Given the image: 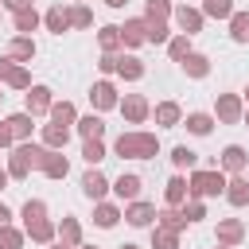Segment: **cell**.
I'll use <instances>...</instances> for the list:
<instances>
[{
	"label": "cell",
	"mask_w": 249,
	"mask_h": 249,
	"mask_svg": "<svg viewBox=\"0 0 249 249\" xmlns=\"http://www.w3.org/2000/svg\"><path fill=\"white\" fill-rule=\"evenodd\" d=\"M8 128H12V140H16V144H23V140H31L35 117H31L27 109H19V113H12V117H8Z\"/></svg>",
	"instance_id": "20"
},
{
	"label": "cell",
	"mask_w": 249,
	"mask_h": 249,
	"mask_svg": "<svg viewBox=\"0 0 249 249\" xmlns=\"http://www.w3.org/2000/svg\"><path fill=\"white\" fill-rule=\"evenodd\" d=\"M8 222H12V210H8L4 202H0V226H8Z\"/></svg>",
	"instance_id": "52"
},
{
	"label": "cell",
	"mask_w": 249,
	"mask_h": 249,
	"mask_svg": "<svg viewBox=\"0 0 249 249\" xmlns=\"http://www.w3.org/2000/svg\"><path fill=\"white\" fill-rule=\"evenodd\" d=\"M171 0H144V19H171Z\"/></svg>",
	"instance_id": "42"
},
{
	"label": "cell",
	"mask_w": 249,
	"mask_h": 249,
	"mask_svg": "<svg viewBox=\"0 0 249 249\" xmlns=\"http://www.w3.org/2000/svg\"><path fill=\"white\" fill-rule=\"evenodd\" d=\"M12 70H16V58H12V54H0V82H8Z\"/></svg>",
	"instance_id": "48"
},
{
	"label": "cell",
	"mask_w": 249,
	"mask_h": 249,
	"mask_svg": "<svg viewBox=\"0 0 249 249\" xmlns=\"http://www.w3.org/2000/svg\"><path fill=\"white\" fill-rule=\"evenodd\" d=\"M179 66H183V74H187V78H195V82L210 74V58H206V54H198V51H191V54H187Z\"/></svg>",
	"instance_id": "28"
},
{
	"label": "cell",
	"mask_w": 249,
	"mask_h": 249,
	"mask_svg": "<svg viewBox=\"0 0 249 249\" xmlns=\"http://www.w3.org/2000/svg\"><path fill=\"white\" fill-rule=\"evenodd\" d=\"M51 86H35L31 82V89H23V109L31 113V117H47L51 113Z\"/></svg>",
	"instance_id": "8"
},
{
	"label": "cell",
	"mask_w": 249,
	"mask_h": 249,
	"mask_svg": "<svg viewBox=\"0 0 249 249\" xmlns=\"http://www.w3.org/2000/svg\"><path fill=\"white\" fill-rule=\"evenodd\" d=\"M218 249H230V245H218Z\"/></svg>",
	"instance_id": "59"
},
{
	"label": "cell",
	"mask_w": 249,
	"mask_h": 249,
	"mask_svg": "<svg viewBox=\"0 0 249 249\" xmlns=\"http://www.w3.org/2000/svg\"><path fill=\"white\" fill-rule=\"evenodd\" d=\"M0 101H4V93H0Z\"/></svg>",
	"instance_id": "61"
},
{
	"label": "cell",
	"mask_w": 249,
	"mask_h": 249,
	"mask_svg": "<svg viewBox=\"0 0 249 249\" xmlns=\"http://www.w3.org/2000/svg\"><path fill=\"white\" fill-rule=\"evenodd\" d=\"M171 19H175V31H183V35H198L202 31V23H206V16L198 12V8H191V4H175L171 8Z\"/></svg>",
	"instance_id": "5"
},
{
	"label": "cell",
	"mask_w": 249,
	"mask_h": 249,
	"mask_svg": "<svg viewBox=\"0 0 249 249\" xmlns=\"http://www.w3.org/2000/svg\"><path fill=\"white\" fill-rule=\"evenodd\" d=\"M183 128H187L191 136H210L214 117H210V113H187V117H183Z\"/></svg>",
	"instance_id": "31"
},
{
	"label": "cell",
	"mask_w": 249,
	"mask_h": 249,
	"mask_svg": "<svg viewBox=\"0 0 249 249\" xmlns=\"http://www.w3.org/2000/svg\"><path fill=\"white\" fill-rule=\"evenodd\" d=\"M8 54H12L16 62H31V58H35V39H31V35H12Z\"/></svg>",
	"instance_id": "27"
},
{
	"label": "cell",
	"mask_w": 249,
	"mask_h": 249,
	"mask_svg": "<svg viewBox=\"0 0 249 249\" xmlns=\"http://www.w3.org/2000/svg\"><path fill=\"white\" fill-rule=\"evenodd\" d=\"M39 171H43L47 179H66V175H70V160L62 156V148H47L43 160H39Z\"/></svg>",
	"instance_id": "12"
},
{
	"label": "cell",
	"mask_w": 249,
	"mask_h": 249,
	"mask_svg": "<svg viewBox=\"0 0 249 249\" xmlns=\"http://www.w3.org/2000/svg\"><path fill=\"white\" fill-rule=\"evenodd\" d=\"M117 109H121V117H124L128 124H144V121L152 117V101H148L144 93H124V97L117 101Z\"/></svg>",
	"instance_id": "4"
},
{
	"label": "cell",
	"mask_w": 249,
	"mask_h": 249,
	"mask_svg": "<svg viewBox=\"0 0 249 249\" xmlns=\"http://www.w3.org/2000/svg\"><path fill=\"white\" fill-rule=\"evenodd\" d=\"M163 47H167V58H171V62H183V58L195 51V47H191V35H183V31H179V35H171Z\"/></svg>",
	"instance_id": "33"
},
{
	"label": "cell",
	"mask_w": 249,
	"mask_h": 249,
	"mask_svg": "<svg viewBox=\"0 0 249 249\" xmlns=\"http://www.w3.org/2000/svg\"><path fill=\"white\" fill-rule=\"evenodd\" d=\"M47 249H70V245H62V241H58V237H54V241H51V245H47Z\"/></svg>",
	"instance_id": "54"
},
{
	"label": "cell",
	"mask_w": 249,
	"mask_h": 249,
	"mask_svg": "<svg viewBox=\"0 0 249 249\" xmlns=\"http://www.w3.org/2000/svg\"><path fill=\"white\" fill-rule=\"evenodd\" d=\"M117 222H121V206L117 202H105V198L93 202V226L97 230H113Z\"/></svg>",
	"instance_id": "22"
},
{
	"label": "cell",
	"mask_w": 249,
	"mask_h": 249,
	"mask_svg": "<svg viewBox=\"0 0 249 249\" xmlns=\"http://www.w3.org/2000/svg\"><path fill=\"white\" fill-rule=\"evenodd\" d=\"M105 4H109V8H124L128 0H105Z\"/></svg>",
	"instance_id": "53"
},
{
	"label": "cell",
	"mask_w": 249,
	"mask_h": 249,
	"mask_svg": "<svg viewBox=\"0 0 249 249\" xmlns=\"http://www.w3.org/2000/svg\"><path fill=\"white\" fill-rule=\"evenodd\" d=\"M43 144H47V148H66V144H70V128H66V124H54V121L43 124Z\"/></svg>",
	"instance_id": "34"
},
{
	"label": "cell",
	"mask_w": 249,
	"mask_h": 249,
	"mask_svg": "<svg viewBox=\"0 0 249 249\" xmlns=\"http://www.w3.org/2000/svg\"><path fill=\"white\" fill-rule=\"evenodd\" d=\"M113 152L121 160H156L160 156V136L156 132H144V128H128L113 140Z\"/></svg>",
	"instance_id": "1"
},
{
	"label": "cell",
	"mask_w": 249,
	"mask_h": 249,
	"mask_svg": "<svg viewBox=\"0 0 249 249\" xmlns=\"http://www.w3.org/2000/svg\"><path fill=\"white\" fill-rule=\"evenodd\" d=\"M97 70L101 74H117V54H101L97 58Z\"/></svg>",
	"instance_id": "47"
},
{
	"label": "cell",
	"mask_w": 249,
	"mask_h": 249,
	"mask_svg": "<svg viewBox=\"0 0 249 249\" xmlns=\"http://www.w3.org/2000/svg\"><path fill=\"white\" fill-rule=\"evenodd\" d=\"M43 152H47V144H31V140L16 144V148H12V156H8V175H12V179H27L31 171H39Z\"/></svg>",
	"instance_id": "3"
},
{
	"label": "cell",
	"mask_w": 249,
	"mask_h": 249,
	"mask_svg": "<svg viewBox=\"0 0 249 249\" xmlns=\"http://www.w3.org/2000/svg\"><path fill=\"white\" fill-rule=\"evenodd\" d=\"M19 218H23V226L35 222V218H47V202H43V198H27L23 210H19Z\"/></svg>",
	"instance_id": "44"
},
{
	"label": "cell",
	"mask_w": 249,
	"mask_h": 249,
	"mask_svg": "<svg viewBox=\"0 0 249 249\" xmlns=\"http://www.w3.org/2000/svg\"><path fill=\"white\" fill-rule=\"evenodd\" d=\"M121 249H140V245H132V241H124V245H121Z\"/></svg>",
	"instance_id": "56"
},
{
	"label": "cell",
	"mask_w": 249,
	"mask_h": 249,
	"mask_svg": "<svg viewBox=\"0 0 249 249\" xmlns=\"http://www.w3.org/2000/svg\"><path fill=\"white\" fill-rule=\"evenodd\" d=\"M23 241H27V233H23V230H16L12 222H8V226H0V249H23Z\"/></svg>",
	"instance_id": "40"
},
{
	"label": "cell",
	"mask_w": 249,
	"mask_h": 249,
	"mask_svg": "<svg viewBox=\"0 0 249 249\" xmlns=\"http://www.w3.org/2000/svg\"><path fill=\"white\" fill-rule=\"evenodd\" d=\"M241 113H245L241 93H218V101H214V121H222V124H237Z\"/></svg>",
	"instance_id": "6"
},
{
	"label": "cell",
	"mask_w": 249,
	"mask_h": 249,
	"mask_svg": "<svg viewBox=\"0 0 249 249\" xmlns=\"http://www.w3.org/2000/svg\"><path fill=\"white\" fill-rule=\"evenodd\" d=\"M82 160H86L89 167H97V163L105 160V144H101V140H82Z\"/></svg>",
	"instance_id": "43"
},
{
	"label": "cell",
	"mask_w": 249,
	"mask_h": 249,
	"mask_svg": "<svg viewBox=\"0 0 249 249\" xmlns=\"http://www.w3.org/2000/svg\"><path fill=\"white\" fill-rule=\"evenodd\" d=\"M117 101H121V93H117V86H113L109 78H101V82H93V86H89V105H93V113L117 109Z\"/></svg>",
	"instance_id": "7"
},
{
	"label": "cell",
	"mask_w": 249,
	"mask_h": 249,
	"mask_svg": "<svg viewBox=\"0 0 249 249\" xmlns=\"http://www.w3.org/2000/svg\"><path fill=\"white\" fill-rule=\"evenodd\" d=\"M93 27V12L78 0V4H70V31H89Z\"/></svg>",
	"instance_id": "35"
},
{
	"label": "cell",
	"mask_w": 249,
	"mask_h": 249,
	"mask_svg": "<svg viewBox=\"0 0 249 249\" xmlns=\"http://www.w3.org/2000/svg\"><path fill=\"white\" fill-rule=\"evenodd\" d=\"M0 8H8V12L16 16V12H23V8H35V4H31V0H0Z\"/></svg>",
	"instance_id": "49"
},
{
	"label": "cell",
	"mask_w": 249,
	"mask_h": 249,
	"mask_svg": "<svg viewBox=\"0 0 249 249\" xmlns=\"http://www.w3.org/2000/svg\"><path fill=\"white\" fill-rule=\"evenodd\" d=\"M245 233H249V230H245V222H241V218H222L214 237H218V245H230V249H237V245L245 241Z\"/></svg>",
	"instance_id": "14"
},
{
	"label": "cell",
	"mask_w": 249,
	"mask_h": 249,
	"mask_svg": "<svg viewBox=\"0 0 249 249\" xmlns=\"http://www.w3.org/2000/svg\"><path fill=\"white\" fill-rule=\"evenodd\" d=\"M121 218H124L128 226L144 230V226H152V222H156V206H152V202H144V198H132V202H124Z\"/></svg>",
	"instance_id": "10"
},
{
	"label": "cell",
	"mask_w": 249,
	"mask_h": 249,
	"mask_svg": "<svg viewBox=\"0 0 249 249\" xmlns=\"http://www.w3.org/2000/svg\"><path fill=\"white\" fill-rule=\"evenodd\" d=\"M105 191H109V179H105L97 167H89V171L82 175V195H86L89 202H101V198H105Z\"/></svg>",
	"instance_id": "16"
},
{
	"label": "cell",
	"mask_w": 249,
	"mask_h": 249,
	"mask_svg": "<svg viewBox=\"0 0 249 249\" xmlns=\"http://www.w3.org/2000/svg\"><path fill=\"white\" fill-rule=\"evenodd\" d=\"M183 214H187V222H202L206 218V202L202 198H187L183 202Z\"/></svg>",
	"instance_id": "46"
},
{
	"label": "cell",
	"mask_w": 249,
	"mask_h": 249,
	"mask_svg": "<svg viewBox=\"0 0 249 249\" xmlns=\"http://www.w3.org/2000/svg\"><path fill=\"white\" fill-rule=\"evenodd\" d=\"M58 241H62V245H70V249H78V245H82V222H78L74 214H66V218L58 222Z\"/></svg>",
	"instance_id": "26"
},
{
	"label": "cell",
	"mask_w": 249,
	"mask_h": 249,
	"mask_svg": "<svg viewBox=\"0 0 249 249\" xmlns=\"http://www.w3.org/2000/svg\"><path fill=\"white\" fill-rule=\"evenodd\" d=\"M226 23H230V39L233 43H249V12H233Z\"/></svg>",
	"instance_id": "36"
},
{
	"label": "cell",
	"mask_w": 249,
	"mask_h": 249,
	"mask_svg": "<svg viewBox=\"0 0 249 249\" xmlns=\"http://www.w3.org/2000/svg\"><path fill=\"white\" fill-rule=\"evenodd\" d=\"M241 124H245V128H249V105H245V113H241Z\"/></svg>",
	"instance_id": "55"
},
{
	"label": "cell",
	"mask_w": 249,
	"mask_h": 249,
	"mask_svg": "<svg viewBox=\"0 0 249 249\" xmlns=\"http://www.w3.org/2000/svg\"><path fill=\"white\" fill-rule=\"evenodd\" d=\"M74 128H78L82 140H101V136H105V121H101V113H86V117H78Z\"/></svg>",
	"instance_id": "21"
},
{
	"label": "cell",
	"mask_w": 249,
	"mask_h": 249,
	"mask_svg": "<svg viewBox=\"0 0 249 249\" xmlns=\"http://www.w3.org/2000/svg\"><path fill=\"white\" fill-rule=\"evenodd\" d=\"M163 202H167V206H183V202H187V179H183V175H171V179H167Z\"/></svg>",
	"instance_id": "32"
},
{
	"label": "cell",
	"mask_w": 249,
	"mask_h": 249,
	"mask_svg": "<svg viewBox=\"0 0 249 249\" xmlns=\"http://www.w3.org/2000/svg\"><path fill=\"white\" fill-rule=\"evenodd\" d=\"M39 23H43V16H39L35 8H23V12H16V16H12V27H16V35H31Z\"/></svg>",
	"instance_id": "29"
},
{
	"label": "cell",
	"mask_w": 249,
	"mask_h": 249,
	"mask_svg": "<svg viewBox=\"0 0 249 249\" xmlns=\"http://www.w3.org/2000/svg\"><path fill=\"white\" fill-rule=\"evenodd\" d=\"M171 163H175L179 171H183V167H187V171H195V163H198V152H191L187 144H175V148H171Z\"/></svg>",
	"instance_id": "38"
},
{
	"label": "cell",
	"mask_w": 249,
	"mask_h": 249,
	"mask_svg": "<svg viewBox=\"0 0 249 249\" xmlns=\"http://www.w3.org/2000/svg\"><path fill=\"white\" fill-rule=\"evenodd\" d=\"M144 23H148V43L160 47V43L171 39V23H167V19H144Z\"/></svg>",
	"instance_id": "41"
},
{
	"label": "cell",
	"mask_w": 249,
	"mask_h": 249,
	"mask_svg": "<svg viewBox=\"0 0 249 249\" xmlns=\"http://www.w3.org/2000/svg\"><path fill=\"white\" fill-rule=\"evenodd\" d=\"M156 226L183 233V230H187V214H183V206H163V210H156Z\"/></svg>",
	"instance_id": "23"
},
{
	"label": "cell",
	"mask_w": 249,
	"mask_h": 249,
	"mask_svg": "<svg viewBox=\"0 0 249 249\" xmlns=\"http://www.w3.org/2000/svg\"><path fill=\"white\" fill-rule=\"evenodd\" d=\"M16 140H12V128H8V121H0V148H12Z\"/></svg>",
	"instance_id": "50"
},
{
	"label": "cell",
	"mask_w": 249,
	"mask_h": 249,
	"mask_svg": "<svg viewBox=\"0 0 249 249\" xmlns=\"http://www.w3.org/2000/svg\"><path fill=\"white\" fill-rule=\"evenodd\" d=\"M43 27H47V31H54V35L70 31V8H62V4H51V8L43 12Z\"/></svg>",
	"instance_id": "19"
},
{
	"label": "cell",
	"mask_w": 249,
	"mask_h": 249,
	"mask_svg": "<svg viewBox=\"0 0 249 249\" xmlns=\"http://www.w3.org/2000/svg\"><path fill=\"white\" fill-rule=\"evenodd\" d=\"M4 86H12V89H31V74H27V66L23 62H16V70L8 74V82Z\"/></svg>",
	"instance_id": "45"
},
{
	"label": "cell",
	"mask_w": 249,
	"mask_h": 249,
	"mask_svg": "<svg viewBox=\"0 0 249 249\" xmlns=\"http://www.w3.org/2000/svg\"><path fill=\"white\" fill-rule=\"evenodd\" d=\"M152 117H156L160 128H179V124H183V109H179V101H160V105L152 109Z\"/></svg>",
	"instance_id": "18"
},
{
	"label": "cell",
	"mask_w": 249,
	"mask_h": 249,
	"mask_svg": "<svg viewBox=\"0 0 249 249\" xmlns=\"http://www.w3.org/2000/svg\"><path fill=\"white\" fill-rule=\"evenodd\" d=\"M226 191V171L222 167H195L187 179V198H214Z\"/></svg>",
	"instance_id": "2"
},
{
	"label": "cell",
	"mask_w": 249,
	"mask_h": 249,
	"mask_svg": "<svg viewBox=\"0 0 249 249\" xmlns=\"http://www.w3.org/2000/svg\"><path fill=\"white\" fill-rule=\"evenodd\" d=\"M152 249H179V233L163 230V226H152Z\"/></svg>",
	"instance_id": "39"
},
{
	"label": "cell",
	"mask_w": 249,
	"mask_h": 249,
	"mask_svg": "<svg viewBox=\"0 0 249 249\" xmlns=\"http://www.w3.org/2000/svg\"><path fill=\"white\" fill-rule=\"evenodd\" d=\"M241 101H245V105H249V86H245V97H241Z\"/></svg>",
	"instance_id": "57"
},
{
	"label": "cell",
	"mask_w": 249,
	"mask_h": 249,
	"mask_svg": "<svg viewBox=\"0 0 249 249\" xmlns=\"http://www.w3.org/2000/svg\"><path fill=\"white\" fill-rule=\"evenodd\" d=\"M140 187H144V179H140L136 171H124V175H117V179L109 183V191H113L121 202H132V198H140Z\"/></svg>",
	"instance_id": "13"
},
{
	"label": "cell",
	"mask_w": 249,
	"mask_h": 249,
	"mask_svg": "<svg viewBox=\"0 0 249 249\" xmlns=\"http://www.w3.org/2000/svg\"><path fill=\"white\" fill-rule=\"evenodd\" d=\"M198 12L210 16V19H230V16H233V0H202Z\"/></svg>",
	"instance_id": "37"
},
{
	"label": "cell",
	"mask_w": 249,
	"mask_h": 249,
	"mask_svg": "<svg viewBox=\"0 0 249 249\" xmlns=\"http://www.w3.org/2000/svg\"><path fill=\"white\" fill-rule=\"evenodd\" d=\"M226 202L230 206H249V179L245 175H226Z\"/></svg>",
	"instance_id": "17"
},
{
	"label": "cell",
	"mask_w": 249,
	"mask_h": 249,
	"mask_svg": "<svg viewBox=\"0 0 249 249\" xmlns=\"http://www.w3.org/2000/svg\"><path fill=\"white\" fill-rule=\"evenodd\" d=\"M78 249H97V245H78Z\"/></svg>",
	"instance_id": "58"
},
{
	"label": "cell",
	"mask_w": 249,
	"mask_h": 249,
	"mask_svg": "<svg viewBox=\"0 0 249 249\" xmlns=\"http://www.w3.org/2000/svg\"><path fill=\"white\" fill-rule=\"evenodd\" d=\"M54 124H66V128H74V121H78V109H74V101H51V113H47Z\"/></svg>",
	"instance_id": "30"
},
{
	"label": "cell",
	"mask_w": 249,
	"mask_h": 249,
	"mask_svg": "<svg viewBox=\"0 0 249 249\" xmlns=\"http://www.w3.org/2000/svg\"><path fill=\"white\" fill-rule=\"evenodd\" d=\"M8 183H12V175H8V167H0V191H8Z\"/></svg>",
	"instance_id": "51"
},
{
	"label": "cell",
	"mask_w": 249,
	"mask_h": 249,
	"mask_svg": "<svg viewBox=\"0 0 249 249\" xmlns=\"http://www.w3.org/2000/svg\"><path fill=\"white\" fill-rule=\"evenodd\" d=\"M117 78L140 82V78H144V62H140L136 54H117Z\"/></svg>",
	"instance_id": "25"
},
{
	"label": "cell",
	"mask_w": 249,
	"mask_h": 249,
	"mask_svg": "<svg viewBox=\"0 0 249 249\" xmlns=\"http://www.w3.org/2000/svg\"><path fill=\"white\" fill-rule=\"evenodd\" d=\"M97 47H101V54H121V27L117 23L97 27Z\"/></svg>",
	"instance_id": "24"
},
{
	"label": "cell",
	"mask_w": 249,
	"mask_h": 249,
	"mask_svg": "<svg viewBox=\"0 0 249 249\" xmlns=\"http://www.w3.org/2000/svg\"><path fill=\"white\" fill-rule=\"evenodd\" d=\"M23 233H27L35 245H51V241L58 237V222H51V218H35V222L23 226Z\"/></svg>",
	"instance_id": "15"
},
{
	"label": "cell",
	"mask_w": 249,
	"mask_h": 249,
	"mask_svg": "<svg viewBox=\"0 0 249 249\" xmlns=\"http://www.w3.org/2000/svg\"><path fill=\"white\" fill-rule=\"evenodd\" d=\"M218 167H222L226 175H245V167H249V152H245L241 144H226L222 156H218Z\"/></svg>",
	"instance_id": "9"
},
{
	"label": "cell",
	"mask_w": 249,
	"mask_h": 249,
	"mask_svg": "<svg viewBox=\"0 0 249 249\" xmlns=\"http://www.w3.org/2000/svg\"><path fill=\"white\" fill-rule=\"evenodd\" d=\"M0 16H4V8H0Z\"/></svg>",
	"instance_id": "60"
},
{
	"label": "cell",
	"mask_w": 249,
	"mask_h": 249,
	"mask_svg": "<svg viewBox=\"0 0 249 249\" xmlns=\"http://www.w3.org/2000/svg\"><path fill=\"white\" fill-rule=\"evenodd\" d=\"M144 43H148V23H144V16L124 19V23H121V47L136 51V47H144Z\"/></svg>",
	"instance_id": "11"
}]
</instances>
